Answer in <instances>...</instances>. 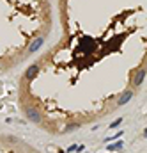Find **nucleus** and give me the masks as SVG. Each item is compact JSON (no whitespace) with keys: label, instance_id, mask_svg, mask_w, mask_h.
I'll return each instance as SVG.
<instances>
[{"label":"nucleus","instance_id":"nucleus-1","mask_svg":"<svg viewBox=\"0 0 147 153\" xmlns=\"http://www.w3.org/2000/svg\"><path fill=\"white\" fill-rule=\"evenodd\" d=\"M25 114L30 121H34V123H41V114H39V110H36L34 107H28L25 110Z\"/></svg>","mask_w":147,"mask_h":153},{"label":"nucleus","instance_id":"nucleus-2","mask_svg":"<svg viewBox=\"0 0 147 153\" xmlns=\"http://www.w3.org/2000/svg\"><path fill=\"white\" fill-rule=\"evenodd\" d=\"M145 78V69L144 68H138L135 71V78H133V86H140Z\"/></svg>","mask_w":147,"mask_h":153},{"label":"nucleus","instance_id":"nucleus-3","mask_svg":"<svg viewBox=\"0 0 147 153\" xmlns=\"http://www.w3.org/2000/svg\"><path fill=\"white\" fill-rule=\"evenodd\" d=\"M133 98V91H124L122 93V96L119 98V101H117V107H122V105H126L128 101Z\"/></svg>","mask_w":147,"mask_h":153},{"label":"nucleus","instance_id":"nucleus-4","mask_svg":"<svg viewBox=\"0 0 147 153\" xmlns=\"http://www.w3.org/2000/svg\"><path fill=\"white\" fill-rule=\"evenodd\" d=\"M43 43H45V39H43V37H37L36 41H34L32 45L28 46V52H30V54H34V52H37V50H39L41 46H43Z\"/></svg>","mask_w":147,"mask_h":153},{"label":"nucleus","instance_id":"nucleus-5","mask_svg":"<svg viewBox=\"0 0 147 153\" xmlns=\"http://www.w3.org/2000/svg\"><path fill=\"white\" fill-rule=\"evenodd\" d=\"M37 73H39V64H32V66L25 71V77H27V78H34Z\"/></svg>","mask_w":147,"mask_h":153},{"label":"nucleus","instance_id":"nucleus-6","mask_svg":"<svg viewBox=\"0 0 147 153\" xmlns=\"http://www.w3.org/2000/svg\"><path fill=\"white\" fill-rule=\"evenodd\" d=\"M108 150L110 151H113V150H122V142H113V144L108 146Z\"/></svg>","mask_w":147,"mask_h":153},{"label":"nucleus","instance_id":"nucleus-7","mask_svg":"<svg viewBox=\"0 0 147 153\" xmlns=\"http://www.w3.org/2000/svg\"><path fill=\"white\" fill-rule=\"evenodd\" d=\"M121 123H122V119H115L113 123H110V128H115V126H119Z\"/></svg>","mask_w":147,"mask_h":153},{"label":"nucleus","instance_id":"nucleus-8","mask_svg":"<svg viewBox=\"0 0 147 153\" xmlns=\"http://www.w3.org/2000/svg\"><path fill=\"white\" fill-rule=\"evenodd\" d=\"M144 137H147V128H145V130H144Z\"/></svg>","mask_w":147,"mask_h":153}]
</instances>
